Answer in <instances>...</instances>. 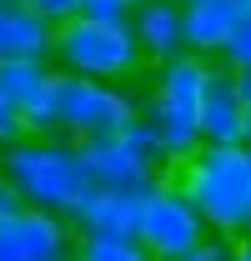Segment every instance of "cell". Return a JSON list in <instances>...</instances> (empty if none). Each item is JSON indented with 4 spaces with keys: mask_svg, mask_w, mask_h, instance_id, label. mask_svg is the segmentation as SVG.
I'll return each instance as SVG.
<instances>
[{
    "mask_svg": "<svg viewBox=\"0 0 251 261\" xmlns=\"http://www.w3.org/2000/svg\"><path fill=\"white\" fill-rule=\"evenodd\" d=\"M0 181L15 191L20 206L51 211V216H65V221H70L76 201L91 191L81 151L65 136H20V141L0 146Z\"/></svg>",
    "mask_w": 251,
    "mask_h": 261,
    "instance_id": "6da1fadb",
    "label": "cell"
},
{
    "mask_svg": "<svg viewBox=\"0 0 251 261\" xmlns=\"http://www.w3.org/2000/svg\"><path fill=\"white\" fill-rule=\"evenodd\" d=\"M176 186L191 196L211 236H241L251 221V146H201L181 161Z\"/></svg>",
    "mask_w": 251,
    "mask_h": 261,
    "instance_id": "7a4b0ae2",
    "label": "cell"
},
{
    "mask_svg": "<svg viewBox=\"0 0 251 261\" xmlns=\"http://www.w3.org/2000/svg\"><path fill=\"white\" fill-rule=\"evenodd\" d=\"M206 75H211V61H201L191 50L156 65V81H151L141 121L156 130L161 156L176 166L201 151V91H206Z\"/></svg>",
    "mask_w": 251,
    "mask_h": 261,
    "instance_id": "3957f363",
    "label": "cell"
},
{
    "mask_svg": "<svg viewBox=\"0 0 251 261\" xmlns=\"http://www.w3.org/2000/svg\"><path fill=\"white\" fill-rule=\"evenodd\" d=\"M51 65L61 75H81V81H106V86H126L141 70V45L131 25H101V20H65L51 35Z\"/></svg>",
    "mask_w": 251,
    "mask_h": 261,
    "instance_id": "277c9868",
    "label": "cell"
},
{
    "mask_svg": "<svg viewBox=\"0 0 251 261\" xmlns=\"http://www.w3.org/2000/svg\"><path fill=\"white\" fill-rule=\"evenodd\" d=\"M141 116V100L131 86H106V81H81L61 75L56 86V136L65 141H95V136H116Z\"/></svg>",
    "mask_w": 251,
    "mask_h": 261,
    "instance_id": "5b68a950",
    "label": "cell"
},
{
    "mask_svg": "<svg viewBox=\"0 0 251 261\" xmlns=\"http://www.w3.org/2000/svg\"><path fill=\"white\" fill-rule=\"evenodd\" d=\"M76 151H81V166H86L91 186H111V191L151 181V176H156V166L166 161V156H161L156 130L146 126L141 116H136L131 126H121L116 136H95V141H81Z\"/></svg>",
    "mask_w": 251,
    "mask_h": 261,
    "instance_id": "8992f818",
    "label": "cell"
},
{
    "mask_svg": "<svg viewBox=\"0 0 251 261\" xmlns=\"http://www.w3.org/2000/svg\"><path fill=\"white\" fill-rule=\"evenodd\" d=\"M211 231L201 221V211L191 206V196L176 186V181H156V191L146 196L141 206V226H136V241L151 261H176L196 251Z\"/></svg>",
    "mask_w": 251,
    "mask_h": 261,
    "instance_id": "52a82bcc",
    "label": "cell"
},
{
    "mask_svg": "<svg viewBox=\"0 0 251 261\" xmlns=\"http://www.w3.org/2000/svg\"><path fill=\"white\" fill-rule=\"evenodd\" d=\"M70 251H76V231L65 216L31 206L0 216V261H70Z\"/></svg>",
    "mask_w": 251,
    "mask_h": 261,
    "instance_id": "ba28073f",
    "label": "cell"
},
{
    "mask_svg": "<svg viewBox=\"0 0 251 261\" xmlns=\"http://www.w3.org/2000/svg\"><path fill=\"white\" fill-rule=\"evenodd\" d=\"M56 86H61V70L51 61L0 65V96L20 116L26 136H56Z\"/></svg>",
    "mask_w": 251,
    "mask_h": 261,
    "instance_id": "9c48e42d",
    "label": "cell"
},
{
    "mask_svg": "<svg viewBox=\"0 0 251 261\" xmlns=\"http://www.w3.org/2000/svg\"><path fill=\"white\" fill-rule=\"evenodd\" d=\"M156 181L161 176L141 181V186H121V191L91 186V191L76 201V211H70V231L76 236H136L141 206H146V196L156 191Z\"/></svg>",
    "mask_w": 251,
    "mask_h": 261,
    "instance_id": "30bf717a",
    "label": "cell"
},
{
    "mask_svg": "<svg viewBox=\"0 0 251 261\" xmlns=\"http://www.w3.org/2000/svg\"><path fill=\"white\" fill-rule=\"evenodd\" d=\"M131 35L141 45V61H176L186 56V20H181V5H166V0H146L131 10Z\"/></svg>",
    "mask_w": 251,
    "mask_h": 261,
    "instance_id": "8fae6325",
    "label": "cell"
},
{
    "mask_svg": "<svg viewBox=\"0 0 251 261\" xmlns=\"http://www.w3.org/2000/svg\"><path fill=\"white\" fill-rule=\"evenodd\" d=\"M201 146H241V100L226 65H211L201 91Z\"/></svg>",
    "mask_w": 251,
    "mask_h": 261,
    "instance_id": "7c38bea8",
    "label": "cell"
},
{
    "mask_svg": "<svg viewBox=\"0 0 251 261\" xmlns=\"http://www.w3.org/2000/svg\"><path fill=\"white\" fill-rule=\"evenodd\" d=\"M251 10V0H191L186 10H181V20H186V50L191 56H221V45H226V35L236 31V20Z\"/></svg>",
    "mask_w": 251,
    "mask_h": 261,
    "instance_id": "4fadbf2b",
    "label": "cell"
},
{
    "mask_svg": "<svg viewBox=\"0 0 251 261\" xmlns=\"http://www.w3.org/2000/svg\"><path fill=\"white\" fill-rule=\"evenodd\" d=\"M51 35L56 25H45L31 5H0V65L51 61Z\"/></svg>",
    "mask_w": 251,
    "mask_h": 261,
    "instance_id": "5bb4252c",
    "label": "cell"
},
{
    "mask_svg": "<svg viewBox=\"0 0 251 261\" xmlns=\"http://www.w3.org/2000/svg\"><path fill=\"white\" fill-rule=\"evenodd\" d=\"M70 261H151L136 236H76Z\"/></svg>",
    "mask_w": 251,
    "mask_h": 261,
    "instance_id": "9a60e30c",
    "label": "cell"
},
{
    "mask_svg": "<svg viewBox=\"0 0 251 261\" xmlns=\"http://www.w3.org/2000/svg\"><path fill=\"white\" fill-rule=\"evenodd\" d=\"M221 65H226V70H251V10L236 20V31L226 35V45H221Z\"/></svg>",
    "mask_w": 251,
    "mask_h": 261,
    "instance_id": "2e32d148",
    "label": "cell"
},
{
    "mask_svg": "<svg viewBox=\"0 0 251 261\" xmlns=\"http://www.w3.org/2000/svg\"><path fill=\"white\" fill-rule=\"evenodd\" d=\"M76 15L81 20H101V25H131V5L126 0H81Z\"/></svg>",
    "mask_w": 251,
    "mask_h": 261,
    "instance_id": "e0dca14e",
    "label": "cell"
},
{
    "mask_svg": "<svg viewBox=\"0 0 251 261\" xmlns=\"http://www.w3.org/2000/svg\"><path fill=\"white\" fill-rule=\"evenodd\" d=\"M26 5H31L45 25H65V20H76V10H81V0H26Z\"/></svg>",
    "mask_w": 251,
    "mask_h": 261,
    "instance_id": "ac0fdd59",
    "label": "cell"
},
{
    "mask_svg": "<svg viewBox=\"0 0 251 261\" xmlns=\"http://www.w3.org/2000/svg\"><path fill=\"white\" fill-rule=\"evenodd\" d=\"M176 261H231V241H221V236H206L196 251H186V256Z\"/></svg>",
    "mask_w": 251,
    "mask_h": 261,
    "instance_id": "d6986e66",
    "label": "cell"
},
{
    "mask_svg": "<svg viewBox=\"0 0 251 261\" xmlns=\"http://www.w3.org/2000/svg\"><path fill=\"white\" fill-rule=\"evenodd\" d=\"M26 136V126H20V116L10 111V100L0 96V146H10V141H20Z\"/></svg>",
    "mask_w": 251,
    "mask_h": 261,
    "instance_id": "ffe728a7",
    "label": "cell"
},
{
    "mask_svg": "<svg viewBox=\"0 0 251 261\" xmlns=\"http://www.w3.org/2000/svg\"><path fill=\"white\" fill-rule=\"evenodd\" d=\"M15 206H20V201H15V191H10V186H5V181H0V216H10V211H15Z\"/></svg>",
    "mask_w": 251,
    "mask_h": 261,
    "instance_id": "44dd1931",
    "label": "cell"
},
{
    "mask_svg": "<svg viewBox=\"0 0 251 261\" xmlns=\"http://www.w3.org/2000/svg\"><path fill=\"white\" fill-rule=\"evenodd\" d=\"M241 146H251V106H241Z\"/></svg>",
    "mask_w": 251,
    "mask_h": 261,
    "instance_id": "7402d4cb",
    "label": "cell"
},
{
    "mask_svg": "<svg viewBox=\"0 0 251 261\" xmlns=\"http://www.w3.org/2000/svg\"><path fill=\"white\" fill-rule=\"evenodd\" d=\"M231 261H251V241H241V246H231Z\"/></svg>",
    "mask_w": 251,
    "mask_h": 261,
    "instance_id": "603a6c76",
    "label": "cell"
},
{
    "mask_svg": "<svg viewBox=\"0 0 251 261\" xmlns=\"http://www.w3.org/2000/svg\"><path fill=\"white\" fill-rule=\"evenodd\" d=\"M166 5H181V10H186V5H191V0H166Z\"/></svg>",
    "mask_w": 251,
    "mask_h": 261,
    "instance_id": "cb8c5ba5",
    "label": "cell"
},
{
    "mask_svg": "<svg viewBox=\"0 0 251 261\" xmlns=\"http://www.w3.org/2000/svg\"><path fill=\"white\" fill-rule=\"evenodd\" d=\"M126 5H131V10H136V5H146V0H126Z\"/></svg>",
    "mask_w": 251,
    "mask_h": 261,
    "instance_id": "d4e9b609",
    "label": "cell"
},
{
    "mask_svg": "<svg viewBox=\"0 0 251 261\" xmlns=\"http://www.w3.org/2000/svg\"><path fill=\"white\" fill-rule=\"evenodd\" d=\"M0 5H26V0H0Z\"/></svg>",
    "mask_w": 251,
    "mask_h": 261,
    "instance_id": "484cf974",
    "label": "cell"
},
{
    "mask_svg": "<svg viewBox=\"0 0 251 261\" xmlns=\"http://www.w3.org/2000/svg\"><path fill=\"white\" fill-rule=\"evenodd\" d=\"M241 236H246V241H251V221H246V231H241Z\"/></svg>",
    "mask_w": 251,
    "mask_h": 261,
    "instance_id": "4316f807",
    "label": "cell"
}]
</instances>
